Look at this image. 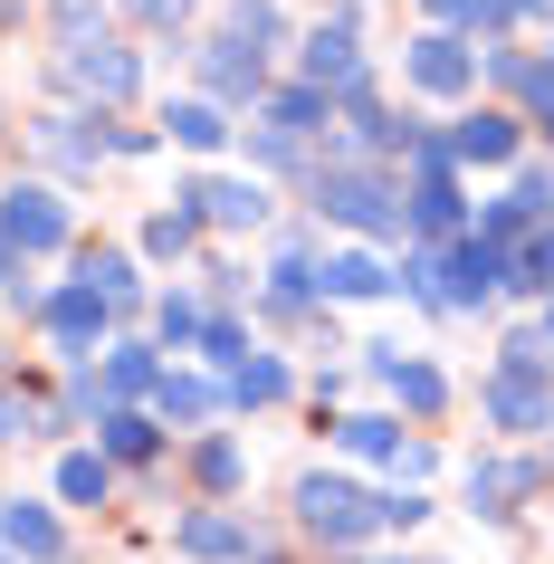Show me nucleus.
<instances>
[{
	"label": "nucleus",
	"mask_w": 554,
	"mask_h": 564,
	"mask_svg": "<svg viewBox=\"0 0 554 564\" xmlns=\"http://www.w3.org/2000/svg\"><path fill=\"white\" fill-rule=\"evenodd\" d=\"M0 239H10L20 259H39V249H58V239H67V210H58V192H39V182H20V192L0 202Z\"/></svg>",
	"instance_id": "nucleus-7"
},
{
	"label": "nucleus",
	"mask_w": 554,
	"mask_h": 564,
	"mask_svg": "<svg viewBox=\"0 0 554 564\" xmlns=\"http://www.w3.org/2000/svg\"><path fill=\"white\" fill-rule=\"evenodd\" d=\"M431 20H439L449 39H459V30H507V20H517V0H431Z\"/></svg>",
	"instance_id": "nucleus-26"
},
{
	"label": "nucleus",
	"mask_w": 554,
	"mask_h": 564,
	"mask_svg": "<svg viewBox=\"0 0 554 564\" xmlns=\"http://www.w3.org/2000/svg\"><path fill=\"white\" fill-rule=\"evenodd\" d=\"M39 326L58 335V355H96V335H106V297H96V288H58V297L39 306Z\"/></svg>",
	"instance_id": "nucleus-11"
},
{
	"label": "nucleus",
	"mask_w": 554,
	"mask_h": 564,
	"mask_svg": "<svg viewBox=\"0 0 554 564\" xmlns=\"http://www.w3.org/2000/svg\"><path fill=\"white\" fill-rule=\"evenodd\" d=\"M354 77H363V58H354V20H325V30H306V87L345 96Z\"/></svg>",
	"instance_id": "nucleus-15"
},
{
	"label": "nucleus",
	"mask_w": 554,
	"mask_h": 564,
	"mask_svg": "<svg viewBox=\"0 0 554 564\" xmlns=\"http://www.w3.org/2000/svg\"><path fill=\"white\" fill-rule=\"evenodd\" d=\"M163 134H173L182 153H220L230 144V116H220L210 96H182V106H163Z\"/></svg>",
	"instance_id": "nucleus-18"
},
{
	"label": "nucleus",
	"mask_w": 554,
	"mask_h": 564,
	"mask_svg": "<svg viewBox=\"0 0 554 564\" xmlns=\"http://www.w3.org/2000/svg\"><path fill=\"white\" fill-rule=\"evenodd\" d=\"M202 355L220 364V373H239V364H249V335H239L230 316H210V326H202Z\"/></svg>",
	"instance_id": "nucleus-34"
},
{
	"label": "nucleus",
	"mask_w": 554,
	"mask_h": 564,
	"mask_svg": "<svg viewBox=\"0 0 554 564\" xmlns=\"http://www.w3.org/2000/svg\"><path fill=\"white\" fill-rule=\"evenodd\" d=\"M77 288H96L106 306H134V259H124V249H87V259H77Z\"/></svg>",
	"instance_id": "nucleus-22"
},
{
	"label": "nucleus",
	"mask_w": 554,
	"mask_h": 564,
	"mask_svg": "<svg viewBox=\"0 0 554 564\" xmlns=\"http://www.w3.org/2000/svg\"><path fill=\"white\" fill-rule=\"evenodd\" d=\"M163 383V364L144 355V345H106V383H96V402H124V392H153Z\"/></svg>",
	"instance_id": "nucleus-21"
},
{
	"label": "nucleus",
	"mask_w": 554,
	"mask_h": 564,
	"mask_svg": "<svg viewBox=\"0 0 554 564\" xmlns=\"http://www.w3.org/2000/svg\"><path fill=\"white\" fill-rule=\"evenodd\" d=\"M249 564H278V555H249Z\"/></svg>",
	"instance_id": "nucleus-42"
},
{
	"label": "nucleus",
	"mask_w": 554,
	"mask_h": 564,
	"mask_svg": "<svg viewBox=\"0 0 554 564\" xmlns=\"http://www.w3.org/2000/svg\"><path fill=\"white\" fill-rule=\"evenodd\" d=\"M517 498H535V469L525 459H478L468 469V507L478 517H517Z\"/></svg>",
	"instance_id": "nucleus-17"
},
{
	"label": "nucleus",
	"mask_w": 554,
	"mask_h": 564,
	"mask_svg": "<svg viewBox=\"0 0 554 564\" xmlns=\"http://www.w3.org/2000/svg\"><path fill=\"white\" fill-rule=\"evenodd\" d=\"M0 288H20V249L10 239H0Z\"/></svg>",
	"instance_id": "nucleus-40"
},
{
	"label": "nucleus",
	"mask_w": 554,
	"mask_h": 564,
	"mask_svg": "<svg viewBox=\"0 0 554 564\" xmlns=\"http://www.w3.org/2000/svg\"><path fill=\"white\" fill-rule=\"evenodd\" d=\"M192 230H202L192 210H153V220H144V249H153V259H182V249H192Z\"/></svg>",
	"instance_id": "nucleus-32"
},
{
	"label": "nucleus",
	"mask_w": 554,
	"mask_h": 564,
	"mask_svg": "<svg viewBox=\"0 0 554 564\" xmlns=\"http://www.w3.org/2000/svg\"><path fill=\"white\" fill-rule=\"evenodd\" d=\"M316 210L325 220H345V230H373V239H402V182L363 173V163H325L316 173Z\"/></svg>",
	"instance_id": "nucleus-1"
},
{
	"label": "nucleus",
	"mask_w": 554,
	"mask_h": 564,
	"mask_svg": "<svg viewBox=\"0 0 554 564\" xmlns=\"http://www.w3.org/2000/svg\"><path fill=\"white\" fill-rule=\"evenodd\" d=\"M239 469H249V459H239V441H230V431H210V441L192 449V478H202L210 498H230V488H239Z\"/></svg>",
	"instance_id": "nucleus-24"
},
{
	"label": "nucleus",
	"mask_w": 554,
	"mask_h": 564,
	"mask_svg": "<svg viewBox=\"0 0 554 564\" xmlns=\"http://www.w3.org/2000/svg\"><path fill=\"white\" fill-rule=\"evenodd\" d=\"M202 87H210V106H259L268 96V58L239 48V39H202Z\"/></svg>",
	"instance_id": "nucleus-6"
},
{
	"label": "nucleus",
	"mask_w": 554,
	"mask_h": 564,
	"mask_svg": "<svg viewBox=\"0 0 554 564\" xmlns=\"http://www.w3.org/2000/svg\"><path fill=\"white\" fill-rule=\"evenodd\" d=\"M192 564H249V527H239L230 507H202V517H182V535H173Z\"/></svg>",
	"instance_id": "nucleus-14"
},
{
	"label": "nucleus",
	"mask_w": 554,
	"mask_h": 564,
	"mask_svg": "<svg viewBox=\"0 0 554 564\" xmlns=\"http://www.w3.org/2000/svg\"><path fill=\"white\" fill-rule=\"evenodd\" d=\"M325 116H335V96H325V87H278V96H268V124H278L287 144H296V134H316Z\"/></svg>",
	"instance_id": "nucleus-20"
},
{
	"label": "nucleus",
	"mask_w": 554,
	"mask_h": 564,
	"mask_svg": "<svg viewBox=\"0 0 554 564\" xmlns=\"http://www.w3.org/2000/svg\"><path fill=\"white\" fill-rule=\"evenodd\" d=\"M478 402H488L497 431H554V373H517V364H497Z\"/></svg>",
	"instance_id": "nucleus-4"
},
{
	"label": "nucleus",
	"mask_w": 554,
	"mask_h": 564,
	"mask_svg": "<svg viewBox=\"0 0 554 564\" xmlns=\"http://www.w3.org/2000/svg\"><path fill=\"white\" fill-rule=\"evenodd\" d=\"M153 402H163V421H210V383H192V373H163Z\"/></svg>",
	"instance_id": "nucleus-30"
},
{
	"label": "nucleus",
	"mask_w": 554,
	"mask_h": 564,
	"mask_svg": "<svg viewBox=\"0 0 554 564\" xmlns=\"http://www.w3.org/2000/svg\"><path fill=\"white\" fill-rule=\"evenodd\" d=\"M439 144H449V163H507V153H517V116H497V106H468V116L449 124Z\"/></svg>",
	"instance_id": "nucleus-12"
},
{
	"label": "nucleus",
	"mask_w": 554,
	"mask_h": 564,
	"mask_svg": "<svg viewBox=\"0 0 554 564\" xmlns=\"http://www.w3.org/2000/svg\"><path fill=\"white\" fill-rule=\"evenodd\" d=\"M96 431H106L116 459H153V449H163V431H153L144 412H96Z\"/></svg>",
	"instance_id": "nucleus-27"
},
{
	"label": "nucleus",
	"mask_w": 554,
	"mask_h": 564,
	"mask_svg": "<svg viewBox=\"0 0 554 564\" xmlns=\"http://www.w3.org/2000/svg\"><path fill=\"white\" fill-rule=\"evenodd\" d=\"M249 153H259L268 173H287V163H296V144H287V134H278V124H259V134H249Z\"/></svg>",
	"instance_id": "nucleus-37"
},
{
	"label": "nucleus",
	"mask_w": 554,
	"mask_h": 564,
	"mask_svg": "<svg viewBox=\"0 0 554 564\" xmlns=\"http://www.w3.org/2000/svg\"><path fill=\"white\" fill-rule=\"evenodd\" d=\"M153 326H163V345H202V297H163Z\"/></svg>",
	"instance_id": "nucleus-33"
},
{
	"label": "nucleus",
	"mask_w": 554,
	"mask_h": 564,
	"mask_svg": "<svg viewBox=\"0 0 554 564\" xmlns=\"http://www.w3.org/2000/svg\"><path fill=\"white\" fill-rule=\"evenodd\" d=\"M497 288H517V249H488V239L468 230L459 249H449V316H468V306H488Z\"/></svg>",
	"instance_id": "nucleus-5"
},
{
	"label": "nucleus",
	"mask_w": 554,
	"mask_h": 564,
	"mask_svg": "<svg viewBox=\"0 0 554 564\" xmlns=\"http://www.w3.org/2000/svg\"><path fill=\"white\" fill-rule=\"evenodd\" d=\"M296 517H306V535H325V545H363V535L382 527V498H363V488L335 478V469H306L296 478Z\"/></svg>",
	"instance_id": "nucleus-2"
},
{
	"label": "nucleus",
	"mask_w": 554,
	"mask_h": 564,
	"mask_svg": "<svg viewBox=\"0 0 554 564\" xmlns=\"http://www.w3.org/2000/svg\"><path fill=\"white\" fill-rule=\"evenodd\" d=\"M373 564H402V555H373Z\"/></svg>",
	"instance_id": "nucleus-43"
},
{
	"label": "nucleus",
	"mask_w": 554,
	"mask_h": 564,
	"mask_svg": "<svg viewBox=\"0 0 554 564\" xmlns=\"http://www.w3.org/2000/svg\"><path fill=\"white\" fill-rule=\"evenodd\" d=\"M220 39H239V48H259L268 58V39H278V0H230V30Z\"/></svg>",
	"instance_id": "nucleus-29"
},
{
	"label": "nucleus",
	"mask_w": 554,
	"mask_h": 564,
	"mask_svg": "<svg viewBox=\"0 0 554 564\" xmlns=\"http://www.w3.org/2000/svg\"><path fill=\"white\" fill-rule=\"evenodd\" d=\"M545 345H554V297H545Z\"/></svg>",
	"instance_id": "nucleus-41"
},
{
	"label": "nucleus",
	"mask_w": 554,
	"mask_h": 564,
	"mask_svg": "<svg viewBox=\"0 0 554 564\" xmlns=\"http://www.w3.org/2000/svg\"><path fill=\"white\" fill-rule=\"evenodd\" d=\"M124 10H134V20H153V30H182V20H192V0H124Z\"/></svg>",
	"instance_id": "nucleus-38"
},
{
	"label": "nucleus",
	"mask_w": 554,
	"mask_h": 564,
	"mask_svg": "<svg viewBox=\"0 0 554 564\" xmlns=\"http://www.w3.org/2000/svg\"><path fill=\"white\" fill-rule=\"evenodd\" d=\"M421 517H431V498H421V488H392V498H382V527H421Z\"/></svg>",
	"instance_id": "nucleus-36"
},
{
	"label": "nucleus",
	"mask_w": 554,
	"mask_h": 564,
	"mask_svg": "<svg viewBox=\"0 0 554 564\" xmlns=\"http://www.w3.org/2000/svg\"><path fill=\"white\" fill-rule=\"evenodd\" d=\"M106 488H116V469H106L96 449H67L58 459V498L67 507H106Z\"/></svg>",
	"instance_id": "nucleus-23"
},
{
	"label": "nucleus",
	"mask_w": 554,
	"mask_h": 564,
	"mask_svg": "<svg viewBox=\"0 0 554 564\" xmlns=\"http://www.w3.org/2000/svg\"><path fill=\"white\" fill-rule=\"evenodd\" d=\"M345 449H354V459H402V421H392V412H354L345 421Z\"/></svg>",
	"instance_id": "nucleus-25"
},
{
	"label": "nucleus",
	"mask_w": 554,
	"mask_h": 564,
	"mask_svg": "<svg viewBox=\"0 0 554 564\" xmlns=\"http://www.w3.org/2000/svg\"><path fill=\"white\" fill-rule=\"evenodd\" d=\"M48 20L67 48H87V39H106V0H48Z\"/></svg>",
	"instance_id": "nucleus-31"
},
{
	"label": "nucleus",
	"mask_w": 554,
	"mask_h": 564,
	"mask_svg": "<svg viewBox=\"0 0 554 564\" xmlns=\"http://www.w3.org/2000/svg\"><path fill=\"white\" fill-rule=\"evenodd\" d=\"M20 431H30V402H10V392H0V441H20Z\"/></svg>",
	"instance_id": "nucleus-39"
},
{
	"label": "nucleus",
	"mask_w": 554,
	"mask_h": 564,
	"mask_svg": "<svg viewBox=\"0 0 554 564\" xmlns=\"http://www.w3.org/2000/svg\"><path fill=\"white\" fill-rule=\"evenodd\" d=\"M507 202H517V220H554V173H517Z\"/></svg>",
	"instance_id": "nucleus-35"
},
{
	"label": "nucleus",
	"mask_w": 554,
	"mask_h": 564,
	"mask_svg": "<svg viewBox=\"0 0 554 564\" xmlns=\"http://www.w3.org/2000/svg\"><path fill=\"white\" fill-rule=\"evenodd\" d=\"M30 144L58 163V173H87L96 153H106V124H87V116H39L30 124Z\"/></svg>",
	"instance_id": "nucleus-16"
},
{
	"label": "nucleus",
	"mask_w": 554,
	"mask_h": 564,
	"mask_svg": "<svg viewBox=\"0 0 554 564\" xmlns=\"http://www.w3.org/2000/svg\"><path fill=\"white\" fill-rule=\"evenodd\" d=\"M58 77L77 96H96V106H124V96L144 87V58L116 48V39H87V48H58Z\"/></svg>",
	"instance_id": "nucleus-3"
},
{
	"label": "nucleus",
	"mask_w": 554,
	"mask_h": 564,
	"mask_svg": "<svg viewBox=\"0 0 554 564\" xmlns=\"http://www.w3.org/2000/svg\"><path fill=\"white\" fill-rule=\"evenodd\" d=\"M373 373L392 383V402H402V412H421V421H431L439 402H449V383H439V373H431L421 355H402V345H373Z\"/></svg>",
	"instance_id": "nucleus-13"
},
{
	"label": "nucleus",
	"mask_w": 554,
	"mask_h": 564,
	"mask_svg": "<svg viewBox=\"0 0 554 564\" xmlns=\"http://www.w3.org/2000/svg\"><path fill=\"white\" fill-rule=\"evenodd\" d=\"M411 87H421V96H468V87H478V48L449 39V30L411 39Z\"/></svg>",
	"instance_id": "nucleus-8"
},
{
	"label": "nucleus",
	"mask_w": 554,
	"mask_h": 564,
	"mask_svg": "<svg viewBox=\"0 0 554 564\" xmlns=\"http://www.w3.org/2000/svg\"><path fill=\"white\" fill-rule=\"evenodd\" d=\"M0 555L58 564V555H67V535H58V517H48L39 498H0Z\"/></svg>",
	"instance_id": "nucleus-10"
},
{
	"label": "nucleus",
	"mask_w": 554,
	"mask_h": 564,
	"mask_svg": "<svg viewBox=\"0 0 554 564\" xmlns=\"http://www.w3.org/2000/svg\"><path fill=\"white\" fill-rule=\"evenodd\" d=\"M182 210L210 220V230H259V220H268V182H192Z\"/></svg>",
	"instance_id": "nucleus-9"
},
{
	"label": "nucleus",
	"mask_w": 554,
	"mask_h": 564,
	"mask_svg": "<svg viewBox=\"0 0 554 564\" xmlns=\"http://www.w3.org/2000/svg\"><path fill=\"white\" fill-rule=\"evenodd\" d=\"M278 392H287V364H278V355H249L230 373V402H239V412H249V402H278Z\"/></svg>",
	"instance_id": "nucleus-28"
},
{
	"label": "nucleus",
	"mask_w": 554,
	"mask_h": 564,
	"mask_svg": "<svg viewBox=\"0 0 554 564\" xmlns=\"http://www.w3.org/2000/svg\"><path fill=\"white\" fill-rule=\"evenodd\" d=\"M545 478H554V469H545Z\"/></svg>",
	"instance_id": "nucleus-44"
},
{
	"label": "nucleus",
	"mask_w": 554,
	"mask_h": 564,
	"mask_svg": "<svg viewBox=\"0 0 554 564\" xmlns=\"http://www.w3.org/2000/svg\"><path fill=\"white\" fill-rule=\"evenodd\" d=\"M316 288H325V297H382L392 278H382V259H373V249H335V259L316 268Z\"/></svg>",
	"instance_id": "nucleus-19"
}]
</instances>
